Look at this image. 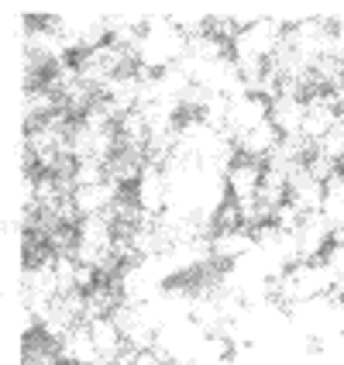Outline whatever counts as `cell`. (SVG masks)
Here are the masks:
<instances>
[{
    "instance_id": "1",
    "label": "cell",
    "mask_w": 344,
    "mask_h": 365,
    "mask_svg": "<svg viewBox=\"0 0 344 365\" xmlns=\"http://www.w3.org/2000/svg\"><path fill=\"white\" fill-rule=\"evenodd\" d=\"M186 48H189V35L182 31L172 14L145 18L138 41H135V62L145 76H162V73L179 69Z\"/></svg>"
}]
</instances>
